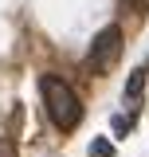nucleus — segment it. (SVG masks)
<instances>
[{
	"label": "nucleus",
	"mask_w": 149,
	"mask_h": 157,
	"mask_svg": "<svg viewBox=\"0 0 149 157\" xmlns=\"http://www.w3.org/2000/svg\"><path fill=\"white\" fill-rule=\"evenodd\" d=\"M133 8H137V12H149V0H130Z\"/></svg>",
	"instance_id": "obj_7"
},
{
	"label": "nucleus",
	"mask_w": 149,
	"mask_h": 157,
	"mask_svg": "<svg viewBox=\"0 0 149 157\" xmlns=\"http://www.w3.org/2000/svg\"><path fill=\"white\" fill-rule=\"evenodd\" d=\"M130 130H133V118H114V134L118 137H126Z\"/></svg>",
	"instance_id": "obj_5"
},
{
	"label": "nucleus",
	"mask_w": 149,
	"mask_h": 157,
	"mask_svg": "<svg viewBox=\"0 0 149 157\" xmlns=\"http://www.w3.org/2000/svg\"><path fill=\"white\" fill-rule=\"evenodd\" d=\"M118 55H122V28L118 24H110V28H102L98 36H94L90 43V71L94 75H110L114 63H118Z\"/></svg>",
	"instance_id": "obj_2"
},
{
	"label": "nucleus",
	"mask_w": 149,
	"mask_h": 157,
	"mask_svg": "<svg viewBox=\"0 0 149 157\" xmlns=\"http://www.w3.org/2000/svg\"><path fill=\"white\" fill-rule=\"evenodd\" d=\"M39 90H43V110H47V118H51L55 130L67 134V130H74L82 122V102L74 98L71 82H63L59 75H43Z\"/></svg>",
	"instance_id": "obj_1"
},
{
	"label": "nucleus",
	"mask_w": 149,
	"mask_h": 157,
	"mask_svg": "<svg viewBox=\"0 0 149 157\" xmlns=\"http://www.w3.org/2000/svg\"><path fill=\"white\" fill-rule=\"evenodd\" d=\"M141 90H145V67L130 71V82H126V102H137V98H141Z\"/></svg>",
	"instance_id": "obj_3"
},
{
	"label": "nucleus",
	"mask_w": 149,
	"mask_h": 157,
	"mask_svg": "<svg viewBox=\"0 0 149 157\" xmlns=\"http://www.w3.org/2000/svg\"><path fill=\"white\" fill-rule=\"evenodd\" d=\"M0 157H20V149H16L12 137H0Z\"/></svg>",
	"instance_id": "obj_6"
},
{
	"label": "nucleus",
	"mask_w": 149,
	"mask_h": 157,
	"mask_svg": "<svg viewBox=\"0 0 149 157\" xmlns=\"http://www.w3.org/2000/svg\"><path fill=\"white\" fill-rule=\"evenodd\" d=\"M110 153H114V145L106 141V137H94L90 141V157H110Z\"/></svg>",
	"instance_id": "obj_4"
}]
</instances>
